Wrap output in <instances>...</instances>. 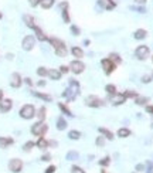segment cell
Listing matches in <instances>:
<instances>
[{
	"label": "cell",
	"mask_w": 153,
	"mask_h": 173,
	"mask_svg": "<svg viewBox=\"0 0 153 173\" xmlns=\"http://www.w3.org/2000/svg\"><path fill=\"white\" fill-rule=\"evenodd\" d=\"M60 7L62 10V20H64V23H70L71 17H70V12H68V2H62L60 4Z\"/></svg>",
	"instance_id": "cell-12"
},
{
	"label": "cell",
	"mask_w": 153,
	"mask_h": 173,
	"mask_svg": "<svg viewBox=\"0 0 153 173\" xmlns=\"http://www.w3.org/2000/svg\"><path fill=\"white\" fill-rule=\"evenodd\" d=\"M108 58L111 60V61L113 62V64H121V62H122V58H121V56L119 54H116V53H111L109 56H108Z\"/></svg>",
	"instance_id": "cell-21"
},
{
	"label": "cell",
	"mask_w": 153,
	"mask_h": 173,
	"mask_svg": "<svg viewBox=\"0 0 153 173\" xmlns=\"http://www.w3.org/2000/svg\"><path fill=\"white\" fill-rule=\"evenodd\" d=\"M37 85H38V86H44V85H46V81L40 80V81H38V82H37Z\"/></svg>",
	"instance_id": "cell-52"
},
{
	"label": "cell",
	"mask_w": 153,
	"mask_h": 173,
	"mask_svg": "<svg viewBox=\"0 0 153 173\" xmlns=\"http://www.w3.org/2000/svg\"><path fill=\"white\" fill-rule=\"evenodd\" d=\"M152 62H153V56H152Z\"/></svg>",
	"instance_id": "cell-59"
},
{
	"label": "cell",
	"mask_w": 153,
	"mask_h": 173,
	"mask_svg": "<svg viewBox=\"0 0 153 173\" xmlns=\"http://www.w3.org/2000/svg\"><path fill=\"white\" fill-rule=\"evenodd\" d=\"M47 129H48V126L44 124L43 121H40V122H37V124H34L33 126H31V133L36 136H44Z\"/></svg>",
	"instance_id": "cell-2"
},
{
	"label": "cell",
	"mask_w": 153,
	"mask_h": 173,
	"mask_svg": "<svg viewBox=\"0 0 153 173\" xmlns=\"http://www.w3.org/2000/svg\"><path fill=\"white\" fill-rule=\"evenodd\" d=\"M55 172V166H50V167H47V170H46V173H54Z\"/></svg>",
	"instance_id": "cell-48"
},
{
	"label": "cell",
	"mask_w": 153,
	"mask_h": 173,
	"mask_svg": "<svg viewBox=\"0 0 153 173\" xmlns=\"http://www.w3.org/2000/svg\"><path fill=\"white\" fill-rule=\"evenodd\" d=\"M58 108L61 109V112H62V114H65L67 116H72V115H74L72 112H71L70 109H68V106H67V105H64L62 102H60V104H58Z\"/></svg>",
	"instance_id": "cell-28"
},
{
	"label": "cell",
	"mask_w": 153,
	"mask_h": 173,
	"mask_svg": "<svg viewBox=\"0 0 153 173\" xmlns=\"http://www.w3.org/2000/svg\"><path fill=\"white\" fill-rule=\"evenodd\" d=\"M109 162H111V159L108 158H104V159H101V161H99V165H101V166H108V165H109Z\"/></svg>",
	"instance_id": "cell-41"
},
{
	"label": "cell",
	"mask_w": 153,
	"mask_h": 173,
	"mask_svg": "<svg viewBox=\"0 0 153 173\" xmlns=\"http://www.w3.org/2000/svg\"><path fill=\"white\" fill-rule=\"evenodd\" d=\"M71 33H72L74 36H80V34H81L80 27H76V26H71Z\"/></svg>",
	"instance_id": "cell-39"
},
{
	"label": "cell",
	"mask_w": 153,
	"mask_h": 173,
	"mask_svg": "<svg viewBox=\"0 0 153 173\" xmlns=\"http://www.w3.org/2000/svg\"><path fill=\"white\" fill-rule=\"evenodd\" d=\"M10 85L13 88H18V86L22 85V77H20V74H17V72L12 74V77H10Z\"/></svg>",
	"instance_id": "cell-14"
},
{
	"label": "cell",
	"mask_w": 153,
	"mask_h": 173,
	"mask_svg": "<svg viewBox=\"0 0 153 173\" xmlns=\"http://www.w3.org/2000/svg\"><path fill=\"white\" fill-rule=\"evenodd\" d=\"M105 91L108 92V95H115V94H116V86L112 85V84H108V85L105 86Z\"/></svg>",
	"instance_id": "cell-30"
},
{
	"label": "cell",
	"mask_w": 153,
	"mask_h": 173,
	"mask_svg": "<svg viewBox=\"0 0 153 173\" xmlns=\"http://www.w3.org/2000/svg\"><path fill=\"white\" fill-rule=\"evenodd\" d=\"M48 145H51V146H57V142H55V141H51V142H48Z\"/></svg>",
	"instance_id": "cell-54"
},
{
	"label": "cell",
	"mask_w": 153,
	"mask_h": 173,
	"mask_svg": "<svg viewBox=\"0 0 153 173\" xmlns=\"http://www.w3.org/2000/svg\"><path fill=\"white\" fill-rule=\"evenodd\" d=\"M68 71H70V68L65 67V65H61V67H60V72H61V74H67Z\"/></svg>",
	"instance_id": "cell-44"
},
{
	"label": "cell",
	"mask_w": 153,
	"mask_h": 173,
	"mask_svg": "<svg viewBox=\"0 0 153 173\" xmlns=\"http://www.w3.org/2000/svg\"><path fill=\"white\" fill-rule=\"evenodd\" d=\"M48 77L51 78V80L57 81L61 78V72H60V70H48Z\"/></svg>",
	"instance_id": "cell-20"
},
{
	"label": "cell",
	"mask_w": 153,
	"mask_h": 173,
	"mask_svg": "<svg viewBox=\"0 0 153 173\" xmlns=\"http://www.w3.org/2000/svg\"><path fill=\"white\" fill-rule=\"evenodd\" d=\"M48 41H50V44H51L52 47H54V51H55V54L58 57H65L67 56V46H65V43L62 40H60V38H55V37H51V38H48Z\"/></svg>",
	"instance_id": "cell-1"
},
{
	"label": "cell",
	"mask_w": 153,
	"mask_h": 173,
	"mask_svg": "<svg viewBox=\"0 0 153 173\" xmlns=\"http://www.w3.org/2000/svg\"><path fill=\"white\" fill-rule=\"evenodd\" d=\"M34 46H36V38H34L33 36H26V37L23 38V41H22L23 50H26V51H30V50H33Z\"/></svg>",
	"instance_id": "cell-7"
},
{
	"label": "cell",
	"mask_w": 153,
	"mask_h": 173,
	"mask_svg": "<svg viewBox=\"0 0 153 173\" xmlns=\"http://www.w3.org/2000/svg\"><path fill=\"white\" fill-rule=\"evenodd\" d=\"M37 146H38L40 149L48 148V141H46L43 136H40V138H38V141H37Z\"/></svg>",
	"instance_id": "cell-27"
},
{
	"label": "cell",
	"mask_w": 153,
	"mask_h": 173,
	"mask_svg": "<svg viewBox=\"0 0 153 173\" xmlns=\"http://www.w3.org/2000/svg\"><path fill=\"white\" fill-rule=\"evenodd\" d=\"M132 10H135V12H138V13H145L146 12V9L145 7H136V6H133V7H131Z\"/></svg>",
	"instance_id": "cell-43"
},
{
	"label": "cell",
	"mask_w": 153,
	"mask_h": 173,
	"mask_svg": "<svg viewBox=\"0 0 153 173\" xmlns=\"http://www.w3.org/2000/svg\"><path fill=\"white\" fill-rule=\"evenodd\" d=\"M146 36H147V31L143 30V28H139V30H136L135 34H133V37H135L136 40H143Z\"/></svg>",
	"instance_id": "cell-19"
},
{
	"label": "cell",
	"mask_w": 153,
	"mask_h": 173,
	"mask_svg": "<svg viewBox=\"0 0 153 173\" xmlns=\"http://www.w3.org/2000/svg\"><path fill=\"white\" fill-rule=\"evenodd\" d=\"M135 56L139 60H146L149 57V47L147 46H139L135 51Z\"/></svg>",
	"instance_id": "cell-8"
},
{
	"label": "cell",
	"mask_w": 153,
	"mask_h": 173,
	"mask_svg": "<svg viewBox=\"0 0 153 173\" xmlns=\"http://www.w3.org/2000/svg\"><path fill=\"white\" fill-rule=\"evenodd\" d=\"M33 146H34V142H27V143H24V146H23V151L28 152V151L33 149Z\"/></svg>",
	"instance_id": "cell-37"
},
{
	"label": "cell",
	"mask_w": 153,
	"mask_h": 173,
	"mask_svg": "<svg viewBox=\"0 0 153 173\" xmlns=\"http://www.w3.org/2000/svg\"><path fill=\"white\" fill-rule=\"evenodd\" d=\"M135 2L138 4H145V3H146V0H135Z\"/></svg>",
	"instance_id": "cell-53"
},
{
	"label": "cell",
	"mask_w": 153,
	"mask_h": 173,
	"mask_svg": "<svg viewBox=\"0 0 153 173\" xmlns=\"http://www.w3.org/2000/svg\"><path fill=\"white\" fill-rule=\"evenodd\" d=\"M101 65H102V68H104V72L106 75H109V74H112L115 70H116V64H113L112 61H111L109 58H104L101 61Z\"/></svg>",
	"instance_id": "cell-5"
},
{
	"label": "cell",
	"mask_w": 153,
	"mask_h": 173,
	"mask_svg": "<svg viewBox=\"0 0 153 173\" xmlns=\"http://www.w3.org/2000/svg\"><path fill=\"white\" fill-rule=\"evenodd\" d=\"M12 106H13L12 99L6 98V99H2V101H0V112H3V114L9 112L10 109H12Z\"/></svg>",
	"instance_id": "cell-11"
},
{
	"label": "cell",
	"mask_w": 153,
	"mask_h": 173,
	"mask_svg": "<svg viewBox=\"0 0 153 173\" xmlns=\"http://www.w3.org/2000/svg\"><path fill=\"white\" fill-rule=\"evenodd\" d=\"M85 104L86 106H91V108H99V106L104 105V101L96 95H89L85 98Z\"/></svg>",
	"instance_id": "cell-4"
},
{
	"label": "cell",
	"mask_w": 153,
	"mask_h": 173,
	"mask_svg": "<svg viewBox=\"0 0 153 173\" xmlns=\"http://www.w3.org/2000/svg\"><path fill=\"white\" fill-rule=\"evenodd\" d=\"M135 102L138 104V105H145L146 102H149V98H146V96H136Z\"/></svg>",
	"instance_id": "cell-33"
},
{
	"label": "cell",
	"mask_w": 153,
	"mask_h": 173,
	"mask_svg": "<svg viewBox=\"0 0 153 173\" xmlns=\"http://www.w3.org/2000/svg\"><path fill=\"white\" fill-rule=\"evenodd\" d=\"M146 173H153V162H147V172Z\"/></svg>",
	"instance_id": "cell-46"
},
{
	"label": "cell",
	"mask_w": 153,
	"mask_h": 173,
	"mask_svg": "<svg viewBox=\"0 0 153 173\" xmlns=\"http://www.w3.org/2000/svg\"><path fill=\"white\" fill-rule=\"evenodd\" d=\"M67 126H68L67 121H65L62 116H60L58 119H57V129H58V131H64Z\"/></svg>",
	"instance_id": "cell-22"
},
{
	"label": "cell",
	"mask_w": 153,
	"mask_h": 173,
	"mask_svg": "<svg viewBox=\"0 0 153 173\" xmlns=\"http://www.w3.org/2000/svg\"><path fill=\"white\" fill-rule=\"evenodd\" d=\"M46 112H47L46 106H41V108L38 109V114H37L38 119H40V121H44V119H46Z\"/></svg>",
	"instance_id": "cell-34"
},
{
	"label": "cell",
	"mask_w": 153,
	"mask_h": 173,
	"mask_svg": "<svg viewBox=\"0 0 153 173\" xmlns=\"http://www.w3.org/2000/svg\"><path fill=\"white\" fill-rule=\"evenodd\" d=\"M2 99H3V91L0 90V101H2Z\"/></svg>",
	"instance_id": "cell-55"
},
{
	"label": "cell",
	"mask_w": 153,
	"mask_h": 173,
	"mask_svg": "<svg viewBox=\"0 0 153 173\" xmlns=\"http://www.w3.org/2000/svg\"><path fill=\"white\" fill-rule=\"evenodd\" d=\"M89 44V40H84V46H88Z\"/></svg>",
	"instance_id": "cell-56"
},
{
	"label": "cell",
	"mask_w": 153,
	"mask_h": 173,
	"mask_svg": "<svg viewBox=\"0 0 153 173\" xmlns=\"http://www.w3.org/2000/svg\"><path fill=\"white\" fill-rule=\"evenodd\" d=\"M129 135H131V131H129L128 128H121V129L118 131V136H119V138H128Z\"/></svg>",
	"instance_id": "cell-29"
},
{
	"label": "cell",
	"mask_w": 153,
	"mask_h": 173,
	"mask_svg": "<svg viewBox=\"0 0 153 173\" xmlns=\"http://www.w3.org/2000/svg\"><path fill=\"white\" fill-rule=\"evenodd\" d=\"M123 95H125L126 98H136V96H138V94H136L135 91H131V90H128L125 94H123Z\"/></svg>",
	"instance_id": "cell-36"
},
{
	"label": "cell",
	"mask_w": 153,
	"mask_h": 173,
	"mask_svg": "<svg viewBox=\"0 0 153 173\" xmlns=\"http://www.w3.org/2000/svg\"><path fill=\"white\" fill-rule=\"evenodd\" d=\"M33 30H34V33H36L37 38H38L40 41H47V40H48V37H47L46 34L43 33V30H41L40 27H37V26H34V27H33Z\"/></svg>",
	"instance_id": "cell-15"
},
{
	"label": "cell",
	"mask_w": 153,
	"mask_h": 173,
	"mask_svg": "<svg viewBox=\"0 0 153 173\" xmlns=\"http://www.w3.org/2000/svg\"><path fill=\"white\" fill-rule=\"evenodd\" d=\"M34 115H36V108L33 105H30V104L24 105L20 109V116L23 119H31V118H34Z\"/></svg>",
	"instance_id": "cell-3"
},
{
	"label": "cell",
	"mask_w": 153,
	"mask_h": 173,
	"mask_svg": "<svg viewBox=\"0 0 153 173\" xmlns=\"http://www.w3.org/2000/svg\"><path fill=\"white\" fill-rule=\"evenodd\" d=\"M40 2L41 0H28V3H30L31 7H37L38 4H40Z\"/></svg>",
	"instance_id": "cell-42"
},
{
	"label": "cell",
	"mask_w": 153,
	"mask_h": 173,
	"mask_svg": "<svg viewBox=\"0 0 153 173\" xmlns=\"http://www.w3.org/2000/svg\"><path fill=\"white\" fill-rule=\"evenodd\" d=\"M33 95L37 96V98H41L43 101H46V102H51L52 101V96L48 95V94H41V92H36V91H33Z\"/></svg>",
	"instance_id": "cell-18"
},
{
	"label": "cell",
	"mask_w": 153,
	"mask_h": 173,
	"mask_svg": "<svg viewBox=\"0 0 153 173\" xmlns=\"http://www.w3.org/2000/svg\"><path fill=\"white\" fill-rule=\"evenodd\" d=\"M152 128H153V124H152Z\"/></svg>",
	"instance_id": "cell-60"
},
{
	"label": "cell",
	"mask_w": 153,
	"mask_h": 173,
	"mask_svg": "<svg viewBox=\"0 0 153 173\" xmlns=\"http://www.w3.org/2000/svg\"><path fill=\"white\" fill-rule=\"evenodd\" d=\"M95 143H96L98 146H104L105 145V138H104V136H98L96 141H95Z\"/></svg>",
	"instance_id": "cell-40"
},
{
	"label": "cell",
	"mask_w": 153,
	"mask_h": 173,
	"mask_svg": "<svg viewBox=\"0 0 153 173\" xmlns=\"http://www.w3.org/2000/svg\"><path fill=\"white\" fill-rule=\"evenodd\" d=\"M102 173H106V172H105V170H102Z\"/></svg>",
	"instance_id": "cell-57"
},
{
	"label": "cell",
	"mask_w": 153,
	"mask_h": 173,
	"mask_svg": "<svg viewBox=\"0 0 153 173\" xmlns=\"http://www.w3.org/2000/svg\"><path fill=\"white\" fill-rule=\"evenodd\" d=\"M143 170H145V166L142 163H139L138 166H136V172H143Z\"/></svg>",
	"instance_id": "cell-47"
},
{
	"label": "cell",
	"mask_w": 153,
	"mask_h": 173,
	"mask_svg": "<svg viewBox=\"0 0 153 173\" xmlns=\"http://www.w3.org/2000/svg\"><path fill=\"white\" fill-rule=\"evenodd\" d=\"M84 70H85V65H84L82 61H80V60H74V61H71L70 71H72L74 74H81V72H84Z\"/></svg>",
	"instance_id": "cell-6"
},
{
	"label": "cell",
	"mask_w": 153,
	"mask_h": 173,
	"mask_svg": "<svg viewBox=\"0 0 153 173\" xmlns=\"http://www.w3.org/2000/svg\"><path fill=\"white\" fill-rule=\"evenodd\" d=\"M9 169L12 170L13 173H18L23 169V162L20 159H12L9 162Z\"/></svg>",
	"instance_id": "cell-9"
},
{
	"label": "cell",
	"mask_w": 153,
	"mask_h": 173,
	"mask_svg": "<svg viewBox=\"0 0 153 173\" xmlns=\"http://www.w3.org/2000/svg\"><path fill=\"white\" fill-rule=\"evenodd\" d=\"M23 22H24L26 26H27V27H30V28H33L34 26H36L34 17H33V16H30V14H24V16H23Z\"/></svg>",
	"instance_id": "cell-16"
},
{
	"label": "cell",
	"mask_w": 153,
	"mask_h": 173,
	"mask_svg": "<svg viewBox=\"0 0 153 173\" xmlns=\"http://www.w3.org/2000/svg\"><path fill=\"white\" fill-rule=\"evenodd\" d=\"M71 53H72V56L76 57V58H82L84 57V51L80 47H72V48H71Z\"/></svg>",
	"instance_id": "cell-23"
},
{
	"label": "cell",
	"mask_w": 153,
	"mask_h": 173,
	"mask_svg": "<svg viewBox=\"0 0 153 173\" xmlns=\"http://www.w3.org/2000/svg\"><path fill=\"white\" fill-rule=\"evenodd\" d=\"M37 74L40 77H46V75H48V70L46 67H38L37 68Z\"/></svg>",
	"instance_id": "cell-35"
},
{
	"label": "cell",
	"mask_w": 153,
	"mask_h": 173,
	"mask_svg": "<svg viewBox=\"0 0 153 173\" xmlns=\"http://www.w3.org/2000/svg\"><path fill=\"white\" fill-rule=\"evenodd\" d=\"M0 19H2V13H0Z\"/></svg>",
	"instance_id": "cell-58"
},
{
	"label": "cell",
	"mask_w": 153,
	"mask_h": 173,
	"mask_svg": "<svg viewBox=\"0 0 153 173\" xmlns=\"http://www.w3.org/2000/svg\"><path fill=\"white\" fill-rule=\"evenodd\" d=\"M150 81H152V78H150L149 75H143V77H142V82H145V84H149Z\"/></svg>",
	"instance_id": "cell-45"
},
{
	"label": "cell",
	"mask_w": 153,
	"mask_h": 173,
	"mask_svg": "<svg viewBox=\"0 0 153 173\" xmlns=\"http://www.w3.org/2000/svg\"><path fill=\"white\" fill-rule=\"evenodd\" d=\"M71 91H72L74 94H80V82L78 81H75V80H70V86H68Z\"/></svg>",
	"instance_id": "cell-17"
},
{
	"label": "cell",
	"mask_w": 153,
	"mask_h": 173,
	"mask_svg": "<svg viewBox=\"0 0 153 173\" xmlns=\"http://www.w3.org/2000/svg\"><path fill=\"white\" fill-rule=\"evenodd\" d=\"M68 138L72 141H76L81 138V133L78 132V131H70V132H68Z\"/></svg>",
	"instance_id": "cell-31"
},
{
	"label": "cell",
	"mask_w": 153,
	"mask_h": 173,
	"mask_svg": "<svg viewBox=\"0 0 153 173\" xmlns=\"http://www.w3.org/2000/svg\"><path fill=\"white\" fill-rule=\"evenodd\" d=\"M109 99L112 102V105H122L126 101V96L123 94H115V95H109Z\"/></svg>",
	"instance_id": "cell-10"
},
{
	"label": "cell",
	"mask_w": 153,
	"mask_h": 173,
	"mask_svg": "<svg viewBox=\"0 0 153 173\" xmlns=\"http://www.w3.org/2000/svg\"><path fill=\"white\" fill-rule=\"evenodd\" d=\"M146 112H147V114H152L153 115V105H147L146 106Z\"/></svg>",
	"instance_id": "cell-49"
},
{
	"label": "cell",
	"mask_w": 153,
	"mask_h": 173,
	"mask_svg": "<svg viewBox=\"0 0 153 173\" xmlns=\"http://www.w3.org/2000/svg\"><path fill=\"white\" fill-rule=\"evenodd\" d=\"M50 158H51L50 155H44L43 158H41V161H43V162H48V161H50Z\"/></svg>",
	"instance_id": "cell-50"
},
{
	"label": "cell",
	"mask_w": 153,
	"mask_h": 173,
	"mask_svg": "<svg viewBox=\"0 0 153 173\" xmlns=\"http://www.w3.org/2000/svg\"><path fill=\"white\" fill-rule=\"evenodd\" d=\"M78 156H80V155H78V152L70 151L67 153V161H76V159H78Z\"/></svg>",
	"instance_id": "cell-32"
},
{
	"label": "cell",
	"mask_w": 153,
	"mask_h": 173,
	"mask_svg": "<svg viewBox=\"0 0 153 173\" xmlns=\"http://www.w3.org/2000/svg\"><path fill=\"white\" fill-rule=\"evenodd\" d=\"M71 172H72V173H85V170H84L82 167H80V166H72V167H71Z\"/></svg>",
	"instance_id": "cell-38"
},
{
	"label": "cell",
	"mask_w": 153,
	"mask_h": 173,
	"mask_svg": "<svg viewBox=\"0 0 153 173\" xmlns=\"http://www.w3.org/2000/svg\"><path fill=\"white\" fill-rule=\"evenodd\" d=\"M98 4L105 10H113L116 7V3L113 0H98Z\"/></svg>",
	"instance_id": "cell-13"
},
{
	"label": "cell",
	"mask_w": 153,
	"mask_h": 173,
	"mask_svg": "<svg viewBox=\"0 0 153 173\" xmlns=\"http://www.w3.org/2000/svg\"><path fill=\"white\" fill-rule=\"evenodd\" d=\"M54 3H55V0H41L40 6L43 7L44 10H47V9H51V7L54 6Z\"/></svg>",
	"instance_id": "cell-24"
},
{
	"label": "cell",
	"mask_w": 153,
	"mask_h": 173,
	"mask_svg": "<svg viewBox=\"0 0 153 173\" xmlns=\"http://www.w3.org/2000/svg\"><path fill=\"white\" fill-rule=\"evenodd\" d=\"M99 133H102V135H104V138H106V139H109V141L113 139V133L111 132V131L105 129V128H99Z\"/></svg>",
	"instance_id": "cell-25"
},
{
	"label": "cell",
	"mask_w": 153,
	"mask_h": 173,
	"mask_svg": "<svg viewBox=\"0 0 153 173\" xmlns=\"http://www.w3.org/2000/svg\"><path fill=\"white\" fill-rule=\"evenodd\" d=\"M12 143H13L12 138H0V148H7Z\"/></svg>",
	"instance_id": "cell-26"
},
{
	"label": "cell",
	"mask_w": 153,
	"mask_h": 173,
	"mask_svg": "<svg viewBox=\"0 0 153 173\" xmlns=\"http://www.w3.org/2000/svg\"><path fill=\"white\" fill-rule=\"evenodd\" d=\"M24 81H26V84H27V85H33V81H31V78H24Z\"/></svg>",
	"instance_id": "cell-51"
}]
</instances>
